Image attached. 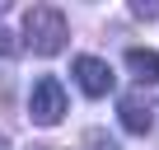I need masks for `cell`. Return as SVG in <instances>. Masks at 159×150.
<instances>
[{
  "mask_svg": "<svg viewBox=\"0 0 159 150\" xmlns=\"http://www.w3.org/2000/svg\"><path fill=\"white\" fill-rule=\"evenodd\" d=\"M24 42H28V52H38V56H56V52L70 42V19H66V10H56V5H33V10L24 14Z\"/></svg>",
  "mask_w": 159,
  "mask_h": 150,
  "instance_id": "6da1fadb",
  "label": "cell"
},
{
  "mask_svg": "<svg viewBox=\"0 0 159 150\" xmlns=\"http://www.w3.org/2000/svg\"><path fill=\"white\" fill-rule=\"evenodd\" d=\"M28 117L38 127H56L66 117V89H61L56 75H38L33 80V89H28Z\"/></svg>",
  "mask_w": 159,
  "mask_h": 150,
  "instance_id": "7a4b0ae2",
  "label": "cell"
},
{
  "mask_svg": "<svg viewBox=\"0 0 159 150\" xmlns=\"http://www.w3.org/2000/svg\"><path fill=\"white\" fill-rule=\"evenodd\" d=\"M75 85L84 89L89 99H103V94H112V66L108 61H98V56H75Z\"/></svg>",
  "mask_w": 159,
  "mask_h": 150,
  "instance_id": "3957f363",
  "label": "cell"
},
{
  "mask_svg": "<svg viewBox=\"0 0 159 150\" xmlns=\"http://www.w3.org/2000/svg\"><path fill=\"white\" fill-rule=\"evenodd\" d=\"M117 122H122L131 136H150V127H154V113H150L145 94H122V99H117Z\"/></svg>",
  "mask_w": 159,
  "mask_h": 150,
  "instance_id": "277c9868",
  "label": "cell"
},
{
  "mask_svg": "<svg viewBox=\"0 0 159 150\" xmlns=\"http://www.w3.org/2000/svg\"><path fill=\"white\" fill-rule=\"evenodd\" d=\"M126 70H131L136 85H159V52L131 47V52H126Z\"/></svg>",
  "mask_w": 159,
  "mask_h": 150,
  "instance_id": "5b68a950",
  "label": "cell"
},
{
  "mask_svg": "<svg viewBox=\"0 0 159 150\" xmlns=\"http://www.w3.org/2000/svg\"><path fill=\"white\" fill-rule=\"evenodd\" d=\"M80 150H117V141H112L108 131H89V136H84V145H80Z\"/></svg>",
  "mask_w": 159,
  "mask_h": 150,
  "instance_id": "8992f818",
  "label": "cell"
},
{
  "mask_svg": "<svg viewBox=\"0 0 159 150\" xmlns=\"http://www.w3.org/2000/svg\"><path fill=\"white\" fill-rule=\"evenodd\" d=\"M126 10H131L136 19H154V14H159V0H131Z\"/></svg>",
  "mask_w": 159,
  "mask_h": 150,
  "instance_id": "52a82bcc",
  "label": "cell"
},
{
  "mask_svg": "<svg viewBox=\"0 0 159 150\" xmlns=\"http://www.w3.org/2000/svg\"><path fill=\"white\" fill-rule=\"evenodd\" d=\"M10 52H14V42H10V33H5V28H0V56H10Z\"/></svg>",
  "mask_w": 159,
  "mask_h": 150,
  "instance_id": "ba28073f",
  "label": "cell"
},
{
  "mask_svg": "<svg viewBox=\"0 0 159 150\" xmlns=\"http://www.w3.org/2000/svg\"><path fill=\"white\" fill-rule=\"evenodd\" d=\"M0 150H10V141H5V136H0Z\"/></svg>",
  "mask_w": 159,
  "mask_h": 150,
  "instance_id": "9c48e42d",
  "label": "cell"
},
{
  "mask_svg": "<svg viewBox=\"0 0 159 150\" xmlns=\"http://www.w3.org/2000/svg\"><path fill=\"white\" fill-rule=\"evenodd\" d=\"M33 150H47V145H33Z\"/></svg>",
  "mask_w": 159,
  "mask_h": 150,
  "instance_id": "30bf717a",
  "label": "cell"
}]
</instances>
